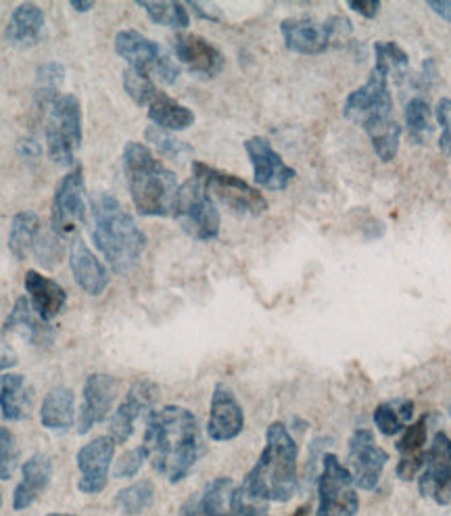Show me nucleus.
<instances>
[{"label": "nucleus", "instance_id": "nucleus-34", "mask_svg": "<svg viewBox=\"0 0 451 516\" xmlns=\"http://www.w3.org/2000/svg\"><path fill=\"white\" fill-rule=\"evenodd\" d=\"M403 120H406V130L414 143H424L426 136L433 132V111L429 101L424 97H414L406 103L403 109Z\"/></svg>", "mask_w": 451, "mask_h": 516}, {"label": "nucleus", "instance_id": "nucleus-9", "mask_svg": "<svg viewBox=\"0 0 451 516\" xmlns=\"http://www.w3.org/2000/svg\"><path fill=\"white\" fill-rule=\"evenodd\" d=\"M172 216L197 241H213L220 234V211L197 178L180 184Z\"/></svg>", "mask_w": 451, "mask_h": 516}, {"label": "nucleus", "instance_id": "nucleus-4", "mask_svg": "<svg viewBox=\"0 0 451 516\" xmlns=\"http://www.w3.org/2000/svg\"><path fill=\"white\" fill-rule=\"evenodd\" d=\"M299 448L282 422H272L266 431V448L243 481L251 496L264 502H289L299 485Z\"/></svg>", "mask_w": 451, "mask_h": 516}, {"label": "nucleus", "instance_id": "nucleus-49", "mask_svg": "<svg viewBox=\"0 0 451 516\" xmlns=\"http://www.w3.org/2000/svg\"><path fill=\"white\" fill-rule=\"evenodd\" d=\"M94 7V3H71V9L76 13H88Z\"/></svg>", "mask_w": 451, "mask_h": 516}, {"label": "nucleus", "instance_id": "nucleus-50", "mask_svg": "<svg viewBox=\"0 0 451 516\" xmlns=\"http://www.w3.org/2000/svg\"><path fill=\"white\" fill-rule=\"evenodd\" d=\"M291 516H312L310 506H301V508H299V510H295Z\"/></svg>", "mask_w": 451, "mask_h": 516}, {"label": "nucleus", "instance_id": "nucleus-5", "mask_svg": "<svg viewBox=\"0 0 451 516\" xmlns=\"http://www.w3.org/2000/svg\"><path fill=\"white\" fill-rule=\"evenodd\" d=\"M124 170L134 207L140 216L165 218L174 214L178 178L151 153L147 145L128 143L124 147Z\"/></svg>", "mask_w": 451, "mask_h": 516}, {"label": "nucleus", "instance_id": "nucleus-36", "mask_svg": "<svg viewBox=\"0 0 451 516\" xmlns=\"http://www.w3.org/2000/svg\"><path fill=\"white\" fill-rule=\"evenodd\" d=\"M155 500V485L151 481H138L134 485L124 487L115 496V504L126 516H138L145 512Z\"/></svg>", "mask_w": 451, "mask_h": 516}, {"label": "nucleus", "instance_id": "nucleus-1", "mask_svg": "<svg viewBox=\"0 0 451 516\" xmlns=\"http://www.w3.org/2000/svg\"><path fill=\"white\" fill-rule=\"evenodd\" d=\"M142 445L149 450L155 471L170 483H180L191 475L205 452L199 420L182 406L151 410Z\"/></svg>", "mask_w": 451, "mask_h": 516}, {"label": "nucleus", "instance_id": "nucleus-52", "mask_svg": "<svg viewBox=\"0 0 451 516\" xmlns=\"http://www.w3.org/2000/svg\"><path fill=\"white\" fill-rule=\"evenodd\" d=\"M0 506H3V494H0Z\"/></svg>", "mask_w": 451, "mask_h": 516}, {"label": "nucleus", "instance_id": "nucleus-21", "mask_svg": "<svg viewBox=\"0 0 451 516\" xmlns=\"http://www.w3.org/2000/svg\"><path fill=\"white\" fill-rule=\"evenodd\" d=\"M69 266H71V274H74L76 285L84 293H88L92 297H99L107 291L109 272L101 264L99 257L90 251V247L84 243L82 237H76L74 241H71Z\"/></svg>", "mask_w": 451, "mask_h": 516}, {"label": "nucleus", "instance_id": "nucleus-27", "mask_svg": "<svg viewBox=\"0 0 451 516\" xmlns=\"http://www.w3.org/2000/svg\"><path fill=\"white\" fill-rule=\"evenodd\" d=\"M40 422L44 429L67 433L76 422V395L69 387H55L46 393L40 406Z\"/></svg>", "mask_w": 451, "mask_h": 516}, {"label": "nucleus", "instance_id": "nucleus-47", "mask_svg": "<svg viewBox=\"0 0 451 516\" xmlns=\"http://www.w3.org/2000/svg\"><path fill=\"white\" fill-rule=\"evenodd\" d=\"M429 9L435 11L441 19L451 23V0H437V3H429Z\"/></svg>", "mask_w": 451, "mask_h": 516}, {"label": "nucleus", "instance_id": "nucleus-43", "mask_svg": "<svg viewBox=\"0 0 451 516\" xmlns=\"http://www.w3.org/2000/svg\"><path fill=\"white\" fill-rule=\"evenodd\" d=\"M36 247H38L36 249L38 262L44 264L46 268H55V264L61 260V245L57 241V234L49 239H38Z\"/></svg>", "mask_w": 451, "mask_h": 516}, {"label": "nucleus", "instance_id": "nucleus-14", "mask_svg": "<svg viewBox=\"0 0 451 516\" xmlns=\"http://www.w3.org/2000/svg\"><path fill=\"white\" fill-rule=\"evenodd\" d=\"M349 473L360 489H374L381 481L389 454L376 443L374 435L366 429L355 431L349 439Z\"/></svg>", "mask_w": 451, "mask_h": 516}, {"label": "nucleus", "instance_id": "nucleus-16", "mask_svg": "<svg viewBox=\"0 0 451 516\" xmlns=\"http://www.w3.org/2000/svg\"><path fill=\"white\" fill-rule=\"evenodd\" d=\"M115 456V441L111 437H97L78 452V489L86 496H97L109 483V471Z\"/></svg>", "mask_w": 451, "mask_h": 516}, {"label": "nucleus", "instance_id": "nucleus-3", "mask_svg": "<svg viewBox=\"0 0 451 516\" xmlns=\"http://www.w3.org/2000/svg\"><path fill=\"white\" fill-rule=\"evenodd\" d=\"M94 232L92 241L103 253L107 264L115 274H126L134 270L147 247L145 232L140 230L136 220L109 193H101L92 199Z\"/></svg>", "mask_w": 451, "mask_h": 516}, {"label": "nucleus", "instance_id": "nucleus-35", "mask_svg": "<svg viewBox=\"0 0 451 516\" xmlns=\"http://www.w3.org/2000/svg\"><path fill=\"white\" fill-rule=\"evenodd\" d=\"M138 7L149 15V19L157 26L172 28V30H186L191 26V15L182 3H138Z\"/></svg>", "mask_w": 451, "mask_h": 516}, {"label": "nucleus", "instance_id": "nucleus-15", "mask_svg": "<svg viewBox=\"0 0 451 516\" xmlns=\"http://www.w3.org/2000/svg\"><path fill=\"white\" fill-rule=\"evenodd\" d=\"M245 151L251 159L253 178L257 186H264L270 191H284L297 176V172L287 166V161L276 153L272 143L264 136H253L245 140Z\"/></svg>", "mask_w": 451, "mask_h": 516}, {"label": "nucleus", "instance_id": "nucleus-53", "mask_svg": "<svg viewBox=\"0 0 451 516\" xmlns=\"http://www.w3.org/2000/svg\"><path fill=\"white\" fill-rule=\"evenodd\" d=\"M449 416H451V406H449Z\"/></svg>", "mask_w": 451, "mask_h": 516}, {"label": "nucleus", "instance_id": "nucleus-51", "mask_svg": "<svg viewBox=\"0 0 451 516\" xmlns=\"http://www.w3.org/2000/svg\"><path fill=\"white\" fill-rule=\"evenodd\" d=\"M49 516H74V514H57V512H53V514H49Z\"/></svg>", "mask_w": 451, "mask_h": 516}, {"label": "nucleus", "instance_id": "nucleus-7", "mask_svg": "<svg viewBox=\"0 0 451 516\" xmlns=\"http://www.w3.org/2000/svg\"><path fill=\"white\" fill-rule=\"evenodd\" d=\"M280 32L287 49L299 55H320L328 49L343 46L353 32V23L347 17H330L318 23L310 17L284 19Z\"/></svg>", "mask_w": 451, "mask_h": 516}, {"label": "nucleus", "instance_id": "nucleus-19", "mask_svg": "<svg viewBox=\"0 0 451 516\" xmlns=\"http://www.w3.org/2000/svg\"><path fill=\"white\" fill-rule=\"evenodd\" d=\"M174 53L182 65H186L193 74L203 78H216L226 63L216 44L188 32L176 34Z\"/></svg>", "mask_w": 451, "mask_h": 516}, {"label": "nucleus", "instance_id": "nucleus-30", "mask_svg": "<svg viewBox=\"0 0 451 516\" xmlns=\"http://www.w3.org/2000/svg\"><path fill=\"white\" fill-rule=\"evenodd\" d=\"M149 117L151 122L161 128V130H168V132H180L191 128L195 124V113L180 105L178 101H174L172 97L165 95V92H157L155 99L149 103Z\"/></svg>", "mask_w": 451, "mask_h": 516}, {"label": "nucleus", "instance_id": "nucleus-45", "mask_svg": "<svg viewBox=\"0 0 451 516\" xmlns=\"http://www.w3.org/2000/svg\"><path fill=\"white\" fill-rule=\"evenodd\" d=\"M351 11H355L358 15L366 17V19H374L378 15V11H381V3L378 0H353V3L347 5Z\"/></svg>", "mask_w": 451, "mask_h": 516}, {"label": "nucleus", "instance_id": "nucleus-24", "mask_svg": "<svg viewBox=\"0 0 451 516\" xmlns=\"http://www.w3.org/2000/svg\"><path fill=\"white\" fill-rule=\"evenodd\" d=\"M426 435H429V416H420L416 422L401 433V439L397 441L399 450V464H397V477L401 481H414L416 475L422 471L424 464V445Z\"/></svg>", "mask_w": 451, "mask_h": 516}, {"label": "nucleus", "instance_id": "nucleus-17", "mask_svg": "<svg viewBox=\"0 0 451 516\" xmlns=\"http://www.w3.org/2000/svg\"><path fill=\"white\" fill-rule=\"evenodd\" d=\"M245 429V412L236 400V395L226 387L218 385L211 395L207 435L213 441H232Z\"/></svg>", "mask_w": 451, "mask_h": 516}, {"label": "nucleus", "instance_id": "nucleus-40", "mask_svg": "<svg viewBox=\"0 0 451 516\" xmlns=\"http://www.w3.org/2000/svg\"><path fill=\"white\" fill-rule=\"evenodd\" d=\"M17 462H19L17 441L7 427H0V481H9L15 475Z\"/></svg>", "mask_w": 451, "mask_h": 516}, {"label": "nucleus", "instance_id": "nucleus-2", "mask_svg": "<svg viewBox=\"0 0 451 516\" xmlns=\"http://www.w3.org/2000/svg\"><path fill=\"white\" fill-rule=\"evenodd\" d=\"M343 115L366 130L378 159L385 163L395 159L403 130L393 115V97L385 74L372 69L366 84L347 97Z\"/></svg>", "mask_w": 451, "mask_h": 516}, {"label": "nucleus", "instance_id": "nucleus-12", "mask_svg": "<svg viewBox=\"0 0 451 516\" xmlns=\"http://www.w3.org/2000/svg\"><path fill=\"white\" fill-rule=\"evenodd\" d=\"M418 491L426 500L439 506L451 502V437L437 433L431 448L424 454L422 473L418 479Z\"/></svg>", "mask_w": 451, "mask_h": 516}, {"label": "nucleus", "instance_id": "nucleus-38", "mask_svg": "<svg viewBox=\"0 0 451 516\" xmlns=\"http://www.w3.org/2000/svg\"><path fill=\"white\" fill-rule=\"evenodd\" d=\"M145 136L149 143L165 157H172V159H182L186 157L188 153H191V147H188L186 143H182L180 138H176L172 132L168 130H161L157 126H149L145 130Z\"/></svg>", "mask_w": 451, "mask_h": 516}, {"label": "nucleus", "instance_id": "nucleus-44", "mask_svg": "<svg viewBox=\"0 0 451 516\" xmlns=\"http://www.w3.org/2000/svg\"><path fill=\"white\" fill-rule=\"evenodd\" d=\"M17 360H19V358H17V354H15L13 345L9 343V339L5 337V333L0 331V372L17 366Z\"/></svg>", "mask_w": 451, "mask_h": 516}, {"label": "nucleus", "instance_id": "nucleus-42", "mask_svg": "<svg viewBox=\"0 0 451 516\" xmlns=\"http://www.w3.org/2000/svg\"><path fill=\"white\" fill-rule=\"evenodd\" d=\"M65 78V69L59 63H44L38 72V84H40V95L51 101L57 97V86Z\"/></svg>", "mask_w": 451, "mask_h": 516}, {"label": "nucleus", "instance_id": "nucleus-26", "mask_svg": "<svg viewBox=\"0 0 451 516\" xmlns=\"http://www.w3.org/2000/svg\"><path fill=\"white\" fill-rule=\"evenodd\" d=\"M232 479L220 477L205 485L203 491L191 496L182 506V516H226L232 498Z\"/></svg>", "mask_w": 451, "mask_h": 516}, {"label": "nucleus", "instance_id": "nucleus-41", "mask_svg": "<svg viewBox=\"0 0 451 516\" xmlns=\"http://www.w3.org/2000/svg\"><path fill=\"white\" fill-rule=\"evenodd\" d=\"M149 460V450L145 448V445H138V448L126 452L120 460H117V464L113 466V477L117 479H132L142 466H145V462Z\"/></svg>", "mask_w": 451, "mask_h": 516}, {"label": "nucleus", "instance_id": "nucleus-33", "mask_svg": "<svg viewBox=\"0 0 451 516\" xmlns=\"http://www.w3.org/2000/svg\"><path fill=\"white\" fill-rule=\"evenodd\" d=\"M374 69L389 76H395L397 80L408 74L410 69V57L401 49L397 42H376L374 44Z\"/></svg>", "mask_w": 451, "mask_h": 516}, {"label": "nucleus", "instance_id": "nucleus-32", "mask_svg": "<svg viewBox=\"0 0 451 516\" xmlns=\"http://www.w3.org/2000/svg\"><path fill=\"white\" fill-rule=\"evenodd\" d=\"M414 418V402L412 400H389L378 404L374 410V425L385 437H393L397 433H403Z\"/></svg>", "mask_w": 451, "mask_h": 516}, {"label": "nucleus", "instance_id": "nucleus-46", "mask_svg": "<svg viewBox=\"0 0 451 516\" xmlns=\"http://www.w3.org/2000/svg\"><path fill=\"white\" fill-rule=\"evenodd\" d=\"M435 117H437V124L441 126L443 134H451V99L445 97L437 103Z\"/></svg>", "mask_w": 451, "mask_h": 516}, {"label": "nucleus", "instance_id": "nucleus-8", "mask_svg": "<svg viewBox=\"0 0 451 516\" xmlns=\"http://www.w3.org/2000/svg\"><path fill=\"white\" fill-rule=\"evenodd\" d=\"M193 178H197L205 186L211 199L220 201L230 211H234V214L257 218L268 209V201L264 199V195L239 176H232L228 172L207 166V163L195 161Z\"/></svg>", "mask_w": 451, "mask_h": 516}, {"label": "nucleus", "instance_id": "nucleus-39", "mask_svg": "<svg viewBox=\"0 0 451 516\" xmlns=\"http://www.w3.org/2000/svg\"><path fill=\"white\" fill-rule=\"evenodd\" d=\"M226 516H268V502L251 496L243 485L234 487Z\"/></svg>", "mask_w": 451, "mask_h": 516}, {"label": "nucleus", "instance_id": "nucleus-13", "mask_svg": "<svg viewBox=\"0 0 451 516\" xmlns=\"http://www.w3.org/2000/svg\"><path fill=\"white\" fill-rule=\"evenodd\" d=\"M51 226L57 237H67L74 232L78 224L86 220V186H84V170L82 166L67 172L59 184L53 197Z\"/></svg>", "mask_w": 451, "mask_h": 516}, {"label": "nucleus", "instance_id": "nucleus-10", "mask_svg": "<svg viewBox=\"0 0 451 516\" xmlns=\"http://www.w3.org/2000/svg\"><path fill=\"white\" fill-rule=\"evenodd\" d=\"M115 53L130 65V69L147 76L155 74L165 84H174L180 76L176 61L157 42L136 30H122L115 36Z\"/></svg>", "mask_w": 451, "mask_h": 516}, {"label": "nucleus", "instance_id": "nucleus-37", "mask_svg": "<svg viewBox=\"0 0 451 516\" xmlns=\"http://www.w3.org/2000/svg\"><path fill=\"white\" fill-rule=\"evenodd\" d=\"M124 90L134 103H138L142 107H149V103L159 92L155 82L147 74L136 72V69H126L124 72Z\"/></svg>", "mask_w": 451, "mask_h": 516}, {"label": "nucleus", "instance_id": "nucleus-31", "mask_svg": "<svg viewBox=\"0 0 451 516\" xmlns=\"http://www.w3.org/2000/svg\"><path fill=\"white\" fill-rule=\"evenodd\" d=\"M40 239V218L34 211H19L13 216L9 230V251L15 260L23 262L36 249Z\"/></svg>", "mask_w": 451, "mask_h": 516}, {"label": "nucleus", "instance_id": "nucleus-48", "mask_svg": "<svg viewBox=\"0 0 451 516\" xmlns=\"http://www.w3.org/2000/svg\"><path fill=\"white\" fill-rule=\"evenodd\" d=\"M439 149L443 155H451V134H441Z\"/></svg>", "mask_w": 451, "mask_h": 516}, {"label": "nucleus", "instance_id": "nucleus-28", "mask_svg": "<svg viewBox=\"0 0 451 516\" xmlns=\"http://www.w3.org/2000/svg\"><path fill=\"white\" fill-rule=\"evenodd\" d=\"M32 412V391L23 374H3L0 377V414L5 420H26Z\"/></svg>", "mask_w": 451, "mask_h": 516}, {"label": "nucleus", "instance_id": "nucleus-18", "mask_svg": "<svg viewBox=\"0 0 451 516\" xmlns=\"http://www.w3.org/2000/svg\"><path fill=\"white\" fill-rule=\"evenodd\" d=\"M157 387L151 381H138L130 387L126 400L120 404V408L115 410L113 418H111V439L115 443H126L136 427V420L145 414L151 412V408L157 402Z\"/></svg>", "mask_w": 451, "mask_h": 516}, {"label": "nucleus", "instance_id": "nucleus-22", "mask_svg": "<svg viewBox=\"0 0 451 516\" xmlns=\"http://www.w3.org/2000/svg\"><path fill=\"white\" fill-rule=\"evenodd\" d=\"M53 479V460L46 454H34L21 466V483L13 491V508L26 510L44 494Z\"/></svg>", "mask_w": 451, "mask_h": 516}, {"label": "nucleus", "instance_id": "nucleus-6", "mask_svg": "<svg viewBox=\"0 0 451 516\" xmlns=\"http://www.w3.org/2000/svg\"><path fill=\"white\" fill-rule=\"evenodd\" d=\"M46 151L59 166H74L82 147V105L74 95H57L46 101Z\"/></svg>", "mask_w": 451, "mask_h": 516}, {"label": "nucleus", "instance_id": "nucleus-23", "mask_svg": "<svg viewBox=\"0 0 451 516\" xmlns=\"http://www.w3.org/2000/svg\"><path fill=\"white\" fill-rule=\"evenodd\" d=\"M7 331L19 333L28 343L36 347H51L55 341V328L38 316V312L32 308L28 297H19L11 314L5 320Z\"/></svg>", "mask_w": 451, "mask_h": 516}, {"label": "nucleus", "instance_id": "nucleus-20", "mask_svg": "<svg viewBox=\"0 0 451 516\" xmlns=\"http://www.w3.org/2000/svg\"><path fill=\"white\" fill-rule=\"evenodd\" d=\"M117 395V381L109 374L94 372L84 383V402L80 408L78 431L80 435L90 433L92 427L101 425L109 416Z\"/></svg>", "mask_w": 451, "mask_h": 516}, {"label": "nucleus", "instance_id": "nucleus-25", "mask_svg": "<svg viewBox=\"0 0 451 516\" xmlns=\"http://www.w3.org/2000/svg\"><path fill=\"white\" fill-rule=\"evenodd\" d=\"M23 285H26L32 308L38 312L40 318L53 320L65 308L67 293L59 283H55L53 278H46L36 270H28L26 283Z\"/></svg>", "mask_w": 451, "mask_h": 516}, {"label": "nucleus", "instance_id": "nucleus-29", "mask_svg": "<svg viewBox=\"0 0 451 516\" xmlns=\"http://www.w3.org/2000/svg\"><path fill=\"white\" fill-rule=\"evenodd\" d=\"M44 11L34 3H21L9 19L7 26V38L15 46H30L34 44L42 30H44Z\"/></svg>", "mask_w": 451, "mask_h": 516}, {"label": "nucleus", "instance_id": "nucleus-11", "mask_svg": "<svg viewBox=\"0 0 451 516\" xmlns=\"http://www.w3.org/2000/svg\"><path fill=\"white\" fill-rule=\"evenodd\" d=\"M360 510L349 468L335 454H326L318 481V516H355Z\"/></svg>", "mask_w": 451, "mask_h": 516}]
</instances>
